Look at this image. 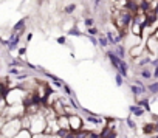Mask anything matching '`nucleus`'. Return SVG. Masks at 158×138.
I'll return each instance as SVG.
<instances>
[{"instance_id":"obj_15","label":"nucleus","mask_w":158,"mask_h":138,"mask_svg":"<svg viewBox=\"0 0 158 138\" xmlns=\"http://www.w3.org/2000/svg\"><path fill=\"white\" fill-rule=\"evenodd\" d=\"M68 36H82V33L79 31V28L76 26V23H74V26H71V30L68 31Z\"/></svg>"},{"instance_id":"obj_23","label":"nucleus","mask_w":158,"mask_h":138,"mask_svg":"<svg viewBox=\"0 0 158 138\" xmlns=\"http://www.w3.org/2000/svg\"><path fill=\"white\" fill-rule=\"evenodd\" d=\"M9 73H11V74H17V76H19V74H20V70H17V68H11Z\"/></svg>"},{"instance_id":"obj_5","label":"nucleus","mask_w":158,"mask_h":138,"mask_svg":"<svg viewBox=\"0 0 158 138\" xmlns=\"http://www.w3.org/2000/svg\"><path fill=\"white\" fill-rule=\"evenodd\" d=\"M85 121H87V124H93V126H98V127L104 124V121H102V118H99V116H96V115H93V113L87 115Z\"/></svg>"},{"instance_id":"obj_17","label":"nucleus","mask_w":158,"mask_h":138,"mask_svg":"<svg viewBox=\"0 0 158 138\" xmlns=\"http://www.w3.org/2000/svg\"><path fill=\"white\" fill-rule=\"evenodd\" d=\"M140 74H141V78H144V79H150V78H152V73H150L149 70H146V68H144L143 72H140Z\"/></svg>"},{"instance_id":"obj_25","label":"nucleus","mask_w":158,"mask_h":138,"mask_svg":"<svg viewBox=\"0 0 158 138\" xmlns=\"http://www.w3.org/2000/svg\"><path fill=\"white\" fill-rule=\"evenodd\" d=\"M64 88H65V92H67L68 95H70V96H71V88H70V87H68L67 84H64Z\"/></svg>"},{"instance_id":"obj_24","label":"nucleus","mask_w":158,"mask_h":138,"mask_svg":"<svg viewBox=\"0 0 158 138\" xmlns=\"http://www.w3.org/2000/svg\"><path fill=\"white\" fill-rule=\"evenodd\" d=\"M65 42H67V39H65L64 36H62V37H58V44H62V45H64Z\"/></svg>"},{"instance_id":"obj_29","label":"nucleus","mask_w":158,"mask_h":138,"mask_svg":"<svg viewBox=\"0 0 158 138\" xmlns=\"http://www.w3.org/2000/svg\"><path fill=\"white\" fill-rule=\"evenodd\" d=\"M157 138H158V137H157Z\"/></svg>"},{"instance_id":"obj_7","label":"nucleus","mask_w":158,"mask_h":138,"mask_svg":"<svg viewBox=\"0 0 158 138\" xmlns=\"http://www.w3.org/2000/svg\"><path fill=\"white\" fill-rule=\"evenodd\" d=\"M25 26H26V19L19 20V22L12 26V33H20V34H22L25 31Z\"/></svg>"},{"instance_id":"obj_26","label":"nucleus","mask_w":158,"mask_h":138,"mask_svg":"<svg viewBox=\"0 0 158 138\" xmlns=\"http://www.w3.org/2000/svg\"><path fill=\"white\" fill-rule=\"evenodd\" d=\"M152 76H154V78H158V65L155 67V70H154V73H152Z\"/></svg>"},{"instance_id":"obj_27","label":"nucleus","mask_w":158,"mask_h":138,"mask_svg":"<svg viewBox=\"0 0 158 138\" xmlns=\"http://www.w3.org/2000/svg\"><path fill=\"white\" fill-rule=\"evenodd\" d=\"M26 53V48L25 47H22V48H20V50H19V54H20V56H22V54H25Z\"/></svg>"},{"instance_id":"obj_3","label":"nucleus","mask_w":158,"mask_h":138,"mask_svg":"<svg viewBox=\"0 0 158 138\" xmlns=\"http://www.w3.org/2000/svg\"><path fill=\"white\" fill-rule=\"evenodd\" d=\"M143 31H144V26L140 25L138 22H135V20H132V23H130V34H132V36H136V37H141Z\"/></svg>"},{"instance_id":"obj_14","label":"nucleus","mask_w":158,"mask_h":138,"mask_svg":"<svg viewBox=\"0 0 158 138\" xmlns=\"http://www.w3.org/2000/svg\"><path fill=\"white\" fill-rule=\"evenodd\" d=\"M98 44L102 47V48H107L108 47V40L106 36H102V34H99V37H98Z\"/></svg>"},{"instance_id":"obj_20","label":"nucleus","mask_w":158,"mask_h":138,"mask_svg":"<svg viewBox=\"0 0 158 138\" xmlns=\"http://www.w3.org/2000/svg\"><path fill=\"white\" fill-rule=\"evenodd\" d=\"M84 23H85V26H88V28H90V26H93V25H95V20H93L92 17H85Z\"/></svg>"},{"instance_id":"obj_21","label":"nucleus","mask_w":158,"mask_h":138,"mask_svg":"<svg viewBox=\"0 0 158 138\" xmlns=\"http://www.w3.org/2000/svg\"><path fill=\"white\" fill-rule=\"evenodd\" d=\"M115 79H116V84H118V85H122V82H124V81H122V74H119V73L116 74Z\"/></svg>"},{"instance_id":"obj_12","label":"nucleus","mask_w":158,"mask_h":138,"mask_svg":"<svg viewBox=\"0 0 158 138\" xmlns=\"http://www.w3.org/2000/svg\"><path fill=\"white\" fill-rule=\"evenodd\" d=\"M130 112H132L135 116H141L144 113V109H141L140 106H132L130 107Z\"/></svg>"},{"instance_id":"obj_4","label":"nucleus","mask_w":158,"mask_h":138,"mask_svg":"<svg viewBox=\"0 0 158 138\" xmlns=\"http://www.w3.org/2000/svg\"><path fill=\"white\" fill-rule=\"evenodd\" d=\"M143 53H144V47H143L141 44H136V45L130 47V56H132L133 59L143 56Z\"/></svg>"},{"instance_id":"obj_22","label":"nucleus","mask_w":158,"mask_h":138,"mask_svg":"<svg viewBox=\"0 0 158 138\" xmlns=\"http://www.w3.org/2000/svg\"><path fill=\"white\" fill-rule=\"evenodd\" d=\"M127 126H129V127H132V129H135V123H133L132 118H127Z\"/></svg>"},{"instance_id":"obj_2","label":"nucleus","mask_w":158,"mask_h":138,"mask_svg":"<svg viewBox=\"0 0 158 138\" xmlns=\"http://www.w3.org/2000/svg\"><path fill=\"white\" fill-rule=\"evenodd\" d=\"M68 123H70V130L71 132H78V130L84 129V121H82V118L79 115H76V113L68 115Z\"/></svg>"},{"instance_id":"obj_1","label":"nucleus","mask_w":158,"mask_h":138,"mask_svg":"<svg viewBox=\"0 0 158 138\" xmlns=\"http://www.w3.org/2000/svg\"><path fill=\"white\" fill-rule=\"evenodd\" d=\"M107 58H108V61L112 62V65L118 70V73L126 78L127 76V64H126V61L122 58H119L115 51H107Z\"/></svg>"},{"instance_id":"obj_19","label":"nucleus","mask_w":158,"mask_h":138,"mask_svg":"<svg viewBox=\"0 0 158 138\" xmlns=\"http://www.w3.org/2000/svg\"><path fill=\"white\" fill-rule=\"evenodd\" d=\"M149 92H150V93H158V82L149 85Z\"/></svg>"},{"instance_id":"obj_28","label":"nucleus","mask_w":158,"mask_h":138,"mask_svg":"<svg viewBox=\"0 0 158 138\" xmlns=\"http://www.w3.org/2000/svg\"><path fill=\"white\" fill-rule=\"evenodd\" d=\"M101 2H102V0H95V8H98Z\"/></svg>"},{"instance_id":"obj_10","label":"nucleus","mask_w":158,"mask_h":138,"mask_svg":"<svg viewBox=\"0 0 158 138\" xmlns=\"http://www.w3.org/2000/svg\"><path fill=\"white\" fill-rule=\"evenodd\" d=\"M33 138H59L58 134H48V132H40V134H34Z\"/></svg>"},{"instance_id":"obj_16","label":"nucleus","mask_w":158,"mask_h":138,"mask_svg":"<svg viewBox=\"0 0 158 138\" xmlns=\"http://www.w3.org/2000/svg\"><path fill=\"white\" fill-rule=\"evenodd\" d=\"M74 9H76V5H74V3H70V5H67V6H65L64 12H65V14H73Z\"/></svg>"},{"instance_id":"obj_18","label":"nucleus","mask_w":158,"mask_h":138,"mask_svg":"<svg viewBox=\"0 0 158 138\" xmlns=\"http://www.w3.org/2000/svg\"><path fill=\"white\" fill-rule=\"evenodd\" d=\"M88 36H98V28H95V26H90V28L87 30Z\"/></svg>"},{"instance_id":"obj_13","label":"nucleus","mask_w":158,"mask_h":138,"mask_svg":"<svg viewBox=\"0 0 158 138\" xmlns=\"http://www.w3.org/2000/svg\"><path fill=\"white\" fill-rule=\"evenodd\" d=\"M106 37H107V40H108V44H112V45H116V44H118V40H116V37L113 36L112 31H107V33H106Z\"/></svg>"},{"instance_id":"obj_11","label":"nucleus","mask_w":158,"mask_h":138,"mask_svg":"<svg viewBox=\"0 0 158 138\" xmlns=\"http://www.w3.org/2000/svg\"><path fill=\"white\" fill-rule=\"evenodd\" d=\"M115 53L118 54L119 58H122V59H124V56H126V48L122 47L121 44H116V45H115Z\"/></svg>"},{"instance_id":"obj_8","label":"nucleus","mask_w":158,"mask_h":138,"mask_svg":"<svg viewBox=\"0 0 158 138\" xmlns=\"http://www.w3.org/2000/svg\"><path fill=\"white\" fill-rule=\"evenodd\" d=\"M12 138H33V134L30 132L28 129L22 127V129H20L19 132H17V134H16L14 137H12Z\"/></svg>"},{"instance_id":"obj_9","label":"nucleus","mask_w":158,"mask_h":138,"mask_svg":"<svg viewBox=\"0 0 158 138\" xmlns=\"http://www.w3.org/2000/svg\"><path fill=\"white\" fill-rule=\"evenodd\" d=\"M130 90H132V93L135 96H138V95H143L146 92V88H144V85H140V84H132L130 85Z\"/></svg>"},{"instance_id":"obj_6","label":"nucleus","mask_w":158,"mask_h":138,"mask_svg":"<svg viewBox=\"0 0 158 138\" xmlns=\"http://www.w3.org/2000/svg\"><path fill=\"white\" fill-rule=\"evenodd\" d=\"M146 45H147V50H149L150 53H155V51L158 50V39L152 34V36L147 39V44H146Z\"/></svg>"}]
</instances>
